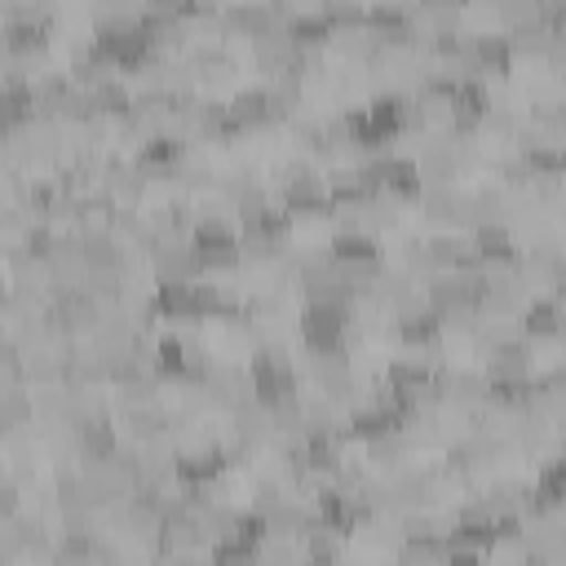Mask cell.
<instances>
[{"label": "cell", "instance_id": "6da1fadb", "mask_svg": "<svg viewBox=\"0 0 566 566\" xmlns=\"http://www.w3.org/2000/svg\"><path fill=\"white\" fill-rule=\"evenodd\" d=\"M296 332H301V345L314 349V354L345 349L349 305H340V301H305V310L296 318Z\"/></svg>", "mask_w": 566, "mask_h": 566}, {"label": "cell", "instance_id": "7a4b0ae2", "mask_svg": "<svg viewBox=\"0 0 566 566\" xmlns=\"http://www.w3.org/2000/svg\"><path fill=\"white\" fill-rule=\"evenodd\" d=\"M181 159H186V142H181V133H150V137H142L133 164H137L150 181H168V177H177Z\"/></svg>", "mask_w": 566, "mask_h": 566}, {"label": "cell", "instance_id": "3957f363", "mask_svg": "<svg viewBox=\"0 0 566 566\" xmlns=\"http://www.w3.org/2000/svg\"><path fill=\"white\" fill-rule=\"evenodd\" d=\"M469 243H473V252L486 261V270H491V265H517V261H522L517 243L509 239V226H500V221H478Z\"/></svg>", "mask_w": 566, "mask_h": 566}, {"label": "cell", "instance_id": "277c9868", "mask_svg": "<svg viewBox=\"0 0 566 566\" xmlns=\"http://www.w3.org/2000/svg\"><path fill=\"white\" fill-rule=\"evenodd\" d=\"M522 332L535 336V340H548V336H562L566 332V305L557 296H539V301H526L522 314H517Z\"/></svg>", "mask_w": 566, "mask_h": 566}, {"label": "cell", "instance_id": "5b68a950", "mask_svg": "<svg viewBox=\"0 0 566 566\" xmlns=\"http://www.w3.org/2000/svg\"><path fill=\"white\" fill-rule=\"evenodd\" d=\"M230 119H234V128H239V133L274 124L270 88H243V93H234V102H230Z\"/></svg>", "mask_w": 566, "mask_h": 566}, {"label": "cell", "instance_id": "8992f818", "mask_svg": "<svg viewBox=\"0 0 566 566\" xmlns=\"http://www.w3.org/2000/svg\"><path fill=\"white\" fill-rule=\"evenodd\" d=\"M327 256H332V261H345V265H354V261H380V243H376L371 230L349 226V230H340V234L332 239Z\"/></svg>", "mask_w": 566, "mask_h": 566}]
</instances>
